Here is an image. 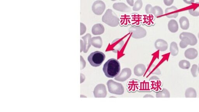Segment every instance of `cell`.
<instances>
[{
	"mask_svg": "<svg viewBox=\"0 0 199 112\" xmlns=\"http://www.w3.org/2000/svg\"><path fill=\"white\" fill-rule=\"evenodd\" d=\"M105 58V55L103 53L96 51L92 53L88 56L87 60L92 66L97 67L102 64Z\"/></svg>",
	"mask_w": 199,
	"mask_h": 112,
	"instance_id": "obj_3",
	"label": "cell"
},
{
	"mask_svg": "<svg viewBox=\"0 0 199 112\" xmlns=\"http://www.w3.org/2000/svg\"><path fill=\"white\" fill-rule=\"evenodd\" d=\"M146 70L145 65L143 64H139L134 67V74L137 76H141L144 74Z\"/></svg>",
	"mask_w": 199,
	"mask_h": 112,
	"instance_id": "obj_14",
	"label": "cell"
},
{
	"mask_svg": "<svg viewBox=\"0 0 199 112\" xmlns=\"http://www.w3.org/2000/svg\"><path fill=\"white\" fill-rule=\"evenodd\" d=\"M179 23L181 28L183 30H187L189 27V20L185 16H182L180 18Z\"/></svg>",
	"mask_w": 199,
	"mask_h": 112,
	"instance_id": "obj_18",
	"label": "cell"
},
{
	"mask_svg": "<svg viewBox=\"0 0 199 112\" xmlns=\"http://www.w3.org/2000/svg\"><path fill=\"white\" fill-rule=\"evenodd\" d=\"M184 36L187 37L190 39L191 41V46H195L197 43L198 40L196 37L191 33L183 32L180 35L179 37Z\"/></svg>",
	"mask_w": 199,
	"mask_h": 112,
	"instance_id": "obj_15",
	"label": "cell"
},
{
	"mask_svg": "<svg viewBox=\"0 0 199 112\" xmlns=\"http://www.w3.org/2000/svg\"><path fill=\"white\" fill-rule=\"evenodd\" d=\"M155 47L157 50L161 51L167 50L168 48V44L163 39H158L155 42Z\"/></svg>",
	"mask_w": 199,
	"mask_h": 112,
	"instance_id": "obj_11",
	"label": "cell"
},
{
	"mask_svg": "<svg viewBox=\"0 0 199 112\" xmlns=\"http://www.w3.org/2000/svg\"><path fill=\"white\" fill-rule=\"evenodd\" d=\"M184 55L185 58L190 60L195 59L198 55V52L196 49L190 48L185 51Z\"/></svg>",
	"mask_w": 199,
	"mask_h": 112,
	"instance_id": "obj_12",
	"label": "cell"
},
{
	"mask_svg": "<svg viewBox=\"0 0 199 112\" xmlns=\"http://www.w3.org/2000/svg\"><path fill=\"white\" fill-rule=\"evenodd\" d=\"M94 96L96 98H105L107 95L106 86L103 84L97 85L94 90Z\"/></svg>",
	"mask_w": 199,
	"mask_h": 112,
	"instance_id": "obj_7",
	"label": "cell"
},
{
	"mask_svg": "<svg viewBox=\"0 0 199 112\" xmlns=\"http://www.w3.org/2000/svg\"><path fill=\"white\" fill-rule=\"evenodd\" d=\"M179 67L183 69H188L191 67V64L188 61L182 60L179 62Z\"/></svg>",
	"mask_w": 199,
	"mask_h": 112,
	"instance_id": "obj_25",
	"label": "cell"
},
{
	"mask_svg": "<svg viewBox=\"0 0 199 112\" xmlns=\"http://www.w3.org/2000/svg\"><path fill=\"white\" fill-rule=\"evenodd\" d=\"M113 8L115 10L122 12H129L131 8L123 2H117L113 4Z\"/></svg>",
	"mask_w": 199,
	"mask_h": 112,
	"instance_id": "obj_9",
	"label": "cell"
},
{
	"mask_svg": "<svg viewBox=\"0 0 199 112\" xmlns=\"http://www.w3.org/2000/svg\"><path fill=\"white\" fill-rule=\"evenodd\" d=\"M186 4H191L195 2V0H183Z\"/></svg>",
	"mask_w": 199,
	"mask_h": 112,
	"instance_id": "obj_31",
	"label": "cell"
},
{
	"mask_svg": "<svg viewBox=\"0 0 199 112\" xmlns=\"http://www.w3.org/2000/svg\"><path fill=\"white\" fill-rule=\"evenodd\" d=\"M143 2L142 0H137L134 3V6L133 8V10L137 11L141 9L142 7Z\"/></svg>",
	"mask_w": 199,
	"mask_h": 112,
	"instance_id": "obj_26",
	"label": "cell"
},
{
	"mask_svg": "<svg viewBox=\"0 0 199 112\" xmlns=\"http://www.w3.org/2000/svg\"><path fill=\"white\" fill-rule=\"evenodd\" d=\"M127 2L129 6L133 7L134 5V0H127Z\"/></svg>",
	"mask_w": 199,
	"mask_h": 112,
	"instance_id": "obj_30",
	"label": "cell"
},
{
	"mask_svg": "<svg viewBox=\"0 0 199 112\" xmlns=\"http://www.w3.org/2000/svg\"><path fill=\"white\" fill-rule=\"evenodd\" d=\"M168 28L170 32L172 33H175L179 30V25L177 22L175 20H170L168 23Z\"/></svg>",
	"mask_w": 199,
	"mask_h": 112,
	"instance_id": "obj_16",
	"label": "cell"
},
{
	"mask_svg": "<svg viewBox=\"0 0 199 112\" xmlns=\"http://www.w3.org/2000/svg\"><path fill=\"white\" fill-rule=\"evenodd\" d=\"M198 65L196 64L193 65L191 69V72L192 76L196 78L198 76Z\"/></svg>",
	"mask_w": 199,
	"mask_h": 112,
	"instance_id": "obj_27",
	"label": "cell"
},
{
	"mask_svg": "<svg viewBox=\"0 0 199 112\" xmlns=\"http://www.w3.org/2000/svg\"><path fill=\"white\" fill-rule=\"evenodd\" d=\"M152 14L156 17L163 15V9L159 6H156L153 7Z\"/></svg>",
	"mask_w": 199,
	"mask_h": 112,
	"instance_id": "obj_24",
	"label": "cell"
},
{
	"mask_svg": "<svg viewBox=\"0 0 199 112\" xmlns=\"http://www.w3.org/2000/svg\"><path fill=\"white\" fill-rule=\"evenodd\" d=\"M164 4L167 6H170L173 3L174 0H163Z\"/></svg>",
	"mask_w": 199,
	"mask_h": 112,
	"instance_id": "obj_29",
	"label": "cell"
},
{
	"mask_svg": "<svg viewBox=\"0 0 199 112\" xmlns=\"http://www.w3.org/2000/svg\"><path fill=\"white\" fill-rule=\"evenodd\" d=\"M181 40L180 42L179 46L181 48H185L188 45H191V41L190 39L187 37L184 36L179 37Z\"/></svg>",
	"mask_w": 199,
	"mask_h": 112,
	"instance_id": "obj_19",
	"label": "cell"
},
{
	"mask_svg": "<svg viewBox=\"0 0 199 112\" xmlns=\"http://www.w3.org/2000/svg\"><path fill=\"white\" fill-rule=\"evenodd\" d=\"M105 3L101 0H96L92 5V11L96 15H101L105 10Z\"/></svg>",
	"mask_w": 199,
	"mask_h": 112,
	"instance_id": "obj_6",
	"label": "cell"
},
{
	"mask_svg": "<svg viewBox=\"0 0 199 112\" xmlns=\"http://www.w3.org/2000/svg\"><path fill=\"white\" fill-rule=\"evenodd\" d=\"M198 38L199 39V32L198 33Z\"/></svg>",
	"mask_w": 199,
	"mask_h": 112,
	"instance_id": "obj_34",
	"label": "cell"
},
{
	"mask_svg": "<svg viewBox=\"0 0 199 112\" xmlns=\"http://www.w3.org/2000/svg\"><path fill=\"white\" fill-rule=\"evenodd\" d=\"M185 97L186 98H196L197 93L196 91L193 88H188L185 92Z\"/></svg>",
	"mask_w": 199,
	"mask_h": 112,
	"instance_id": "obj_22",
	"label": "cell"
},
{
	"mask_svg": "<svg viewBox=\"0 0 199 112\" xmlns=\"http://www.w3.org/2000/svg\"><path fill=\"white\" fill-rule=\"evenodd\" d=\"M170 52L172 56H176L179 53V48L176 42H172L170 46Z\"/></svg>",
	"mask_w": 199,
	"mask_h": 112,
	"instance_id": "obj_21",
	"label": "cell"
},
{
	"mask_svg": "<svg viewBox=\"0 0 199 112\" xmlns=\"http://www.w3.org/2000/svg\"><path fill=\"white\" fill-rule=\"evenodd\" d=\"M103 22L111 27H115L119 24V19L113 10L108 9L102 17Z\"/></svg>",
	"mask_w": 199,
	"mask_h": 112,
	"instance_id": "obj_2",
	"label": "cell"
},
{
	"mask_svg": "<svg viewBox=\"0 0 199 112\" xmlns=\"http://www.w3.org/2000/svg\"><path fill=\"white\" fill-rule=\"evenodd\" d=\"M131 70L128 68H125L122 69L120 74L115 77V80L120 82H124L128 79L131 76Z\"/></svg>",
	"mask_w": 199,
	"mask_h": 112,
	"instance_id": "obj_8",
	"label": "cell"
},
{
	"mask_svg": "<svg viewBox=\"0 0 199 112\" xmlns=\"http://www.w3.org/2000/svg\"><path fill=\"white\" fill-rule=\"evenodd\" d=\"M153 7L150 4H148L146 5L145 8V11L147 14H152Z\"/></svg>",
	"mask_w": 199,
	"mask_h": 112,
	"instance_id": "obj_28",
	"label": "cell"
},
{
	"mask_svg": "<svg viewBox=\"0 0 199 112\" xmlns=\"http://www.w3.org/2000/svg\"><path fill=\"white\" fill-rule=\"evenodd\" d=\"M107 84L110 93L117 95H121L124 93V87L121 83L116 82L113 80H109Z\"/></svg>",
	"mask_w": 199,
	"mask_h": 112,
	"instance_id": "obj_4",
	"label": "cell"
},
{
	"mask_svg": "<svg viewBox=\"0 0 199 112\" xmlns=\"http://www.w3.org/2000/svg\"><path fill=\"white\" fill-rule=\"evenodd\" d=\"M129 31L131 33L132 37L135 39L142 38L147 35L146 30L141 27L131 26L129 29Z\"/></svg>",
	"mask_w": 199,
	"mask_h": 112,
	"instance_id": "obj_5",
	"label": "cell"
},
{
	"mask_svg": "<svg viewBox=\"0 0 199 112\" xmlns=\"http://www.w3.org/2000/svg\"><path fill=\"white\" fill-rule=\"evenodd\" d=\"M103 70L105 76L108 78H114L120 73V63L116 59L111 58L104 64Z\"/></svg>",
	"mask_w": 199,
	"mask_h": 112,
	"instance_id": "obj_1",
	"label": "cell"
},
{
	"mask_svg": "<svg viewBox=\"0 0 199 112\" xmlns=\"http://www.w3.org/2000/svg\"><path fill=\"white\" fill-rule=\"evenodd\" d=\"M91 44L95 48H100L102 46V40L100 36L94 37L91 39Z\"/></svg>",
	"mask_w": 199,
	"mask_h": 112,
	"instance_id": "obj_17",
	"label": "cell"
},
{
	"mask_svg": "<svg viewBox=\"0 0 199 112\" xmlns=\"http://www.w3.org/2000/svg\"><path fill=\"white\" fill-rule=\"evenodd\" d=\"M166 16L169 18H176L179 14L177 8L175 6H172L165 9Z\"/></svg>",
	"mask_w": 199,
	"mask_h": 112,
	"instance_id": "obj_10",
	"label": "cell"
},
{
	"mask_svg": "<svg viewBox=\"0 0 199 112\" xmlns=\"http://www.w3.org/2000/svg\"><path fill=\"white\" fill-rule=\"evenodd\" d=\"M105 31V28L102 24L97 23L94 25L92 28V33L94 35H101Z\"/></svg>",
	"mask_w": 199,
	"mask_h": 112,
	"instance_id": "obj_13",
	"label": "cell"
},
{
	"mask_svg": "<svg viewBox=\"0 0 199 112\" xmlns=\"http://www.w3.org/2000/svg\"><path fill=\"white\" fill-rule=\"evenodd\" d=\"M189 13L194 16H199V2H197L189 9Z\"/></svg>",
	"mask_w": 199,
	"mask_h": 112,
	"instance_id": "obj_20",
	"label": "cell"
},
{
	"mask_svg": "<svg viewBox=\"0 0 199 112\" xmlns=\"http://www.w3.org/2000/svg\"><path fill=\"white\" fill-rule=\"evenodd\" d=\"M198 72L199 73V66H198Z\"/></svg>",
	"mask_w": 199,
	"mask_h": 112,
	"instance_id": "obj_32",
	"label": "cell"
},
{
	"mask_svg": "<svg viewBox=\"0 0 199 112\" xmlns=\"http://www.w3.org/2000/svg\"><path fill=\"white\" fill-rule=\"evenodd\" d=\"M156 97L157 98H170V93L167 89L163 88L161 91H159L156 93Z\"/></svg>",
	"mask_w": 199,
	"mask_h": 112,
	"instance_id": "obj_23",
	"label": "cell"
},
{
	"mask_svg": "<svg viewBox=\"0 0 199 112\" xmlns=\"http://www.w3.org/2000/svg\"><path fill=\"white\" fill-rule=\"evenodd\" d=\"M111 0V1H116V0Z\"/></svg>",
	"mask_w": 199,
	"mask_h": 112,
	"instance_id": "obj_33",
	"label": "cell"
}]
</instances>
